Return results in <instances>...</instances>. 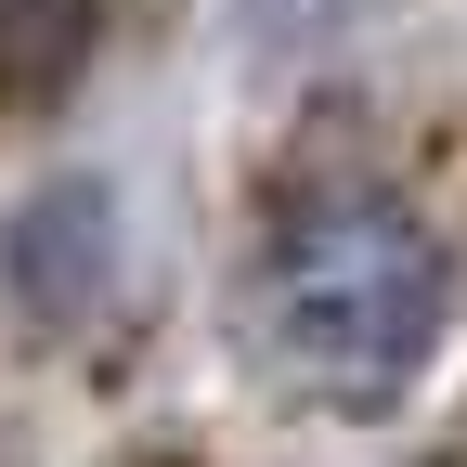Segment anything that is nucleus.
I'll list each match as a JSON object with an SVG mask.
<instances>
[{"mask_svg": "<svg viewBox=\"0 0 467 467\" xmlns=\"http://www.w3.org/2000/svg\"><path fill=\"white\" fill-rule=\"evenodd\" d=\"M441 325H454V260L402 208H325L273 260V337L337 416H389L441 364Z\"/></svg>", "mask_w": 467, "mask_h": 467, "instance_id": "1", "label": "nucleus"}, {"mask_svg": "<svg viewBox=\"0 0 467 467\" xmlns=\"http://www.w3.org/2000/svg\"><path fill=\"white\" fill-rule=\"evenodd\" d=\"M0 273H14L26 325H91L104 285H117V195H104V169H52V182L14 208Z\"/></svg>", "mask_w": 467, "mask_h": 467, "instance_id": "2", "label": "nucleus"}, {"mask_svg": "<svg viewBox=\"0 0 467 467\" xmlns=\"http://www.w3.org/2000/svg\"><path fill=\"white\" fill-rule=\"evenodd\" d=\"M91 52V0H0V104H52Z\"/></svg>", "mask_w": 467, "mask_h": 467, "instance_id": "3", "label": "nucleus"}]
</instances>
